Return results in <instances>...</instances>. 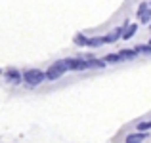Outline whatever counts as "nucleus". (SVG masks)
Wrapping results in <instances>:
<instances>
[{"label":"nucleus","instance_id":"nucleus-1","mask_svg":"<svg viewBox=\"0 0 151 143\" xmlns=\"http://www.w3.org/2000/svg\"><path fill=\"white\" fill-rule=\"evenodd\" d=\"M67 71H69V67H67L65 59H61V61H55L52 67H48V71L44 73V77H46L48 82H54V80H58V78H61Z\"/></svg>","mask_w":151,"mask_h":143},{"label":"nucleus","instance_id":"nucleus-2","mask_svg":"<svg viewBox=\"0 0 151 143\" xmlns=\"http://www.w3.org/2000/svg\"><path fill=\"white\" fill-rule=\"evenodd\" d=\"M44 80H46V77H44V73H42L40 69H27V71H23V82H27L29 88L42 84Z\"/></svg>","mask_w":151,"mask_h":143},{"label":"nucleus","instance_id":"nucleus-3","mask_svg":"<svg viewBox=\"0 0 151 143\" xmlns=\"http://www.w3.org/2000/svg\"><path fill=\"white\" fill-rule=\"evenodd\" d=\"M65 63H67V67H69V71H86V69H90L86 57H65Z\"/></svg>","mask_w":151,"mask_h":143},{"label":"nucleus","instance_id":"nucleus-4","mask_svg":"<svg viewBox=\"0 0 151 143\" xmlns=\"http://www.w3.org/2000/svg\"><path fill=\"white\" fill-rule=\"evenodd\" d=\"M4 78H6V82H10V84H21L23 73H19L15 67H8V69L4 71Z\"/></svg>","mask_w":151,"mask_h":143},{"label":"nucleus","instance_id":"nucleus-5","mask_svg":"<svg viewBox=\"0 0 151 143\" xmlns=\"http://www.w3.org/2000/svg\"><path fill=\"white\" fill-rule=\"evenodd\" d=\"M119 38H122V27H115L111 33L103 34V44H113V42H117Z\"/></svg>","mask_w":151,"mask_h":143},{"label":"nucleus","instance_id":"nucleus-6","mask_svg":"<svg viewBox=\"0 0 151 143\" xmlns=\"http://www.w3.org/2000/svg\"><path fill=\"white\" fill-rule=\"evenodd\" d=\"M136 31H138V25H136V23H134V25L122 27V38H124V40H130V38L136 34Z\"/></svg>","mask_w":151,"mask_h":143},{"label":"nucleus","instance_id":"nucleus-7","mask_svg":"<svg viewBox=\"0 0 151 143\" xmlns=\"http://www.w3.org/2000/svg\"><path fill=\"white\" fill-rule=\"evenodd\" d=\"M86 59H88L90 69H105V67H107L105 59H96V57H86Z\"/></svg>","mask_w":151,"mask_h":143},{"label":"nucleus","instance_id":"nucleus-8","mask_svg":"<svg viewBox=\"0 0 151 143\" xmlns=\"http://www.w3.org/2000/svg\"><path fill=\"white\" fill-rule=\"evenodd\" d=\"M138 55L136 50H121L119 51V57H121V61H128V59H134Z\"/></svg>","mask_w":151,"mask_h":143},{"label":"nucleus","instance_id":"nucleus-9","mask_svg":"<svg viewBox=\"0 0 151 143\" xmlns=\"http://www.w3.org/2000/svg\"><path fill=\"white\" fill-rule=\"evenodd\" d=\"M101 44H103V36H92V38H88V42H86L88 48H100Z\"/></svg>","mask_w":151,"mask_h":143},{"label":"nucleus","instance_id":"nucleus-10","mask_svg":"<svg viewBox=\"0 0 151 143\" xmlns=\"http://www.w3.org/2000/svg\"><path fill=\"white\" fill-rule=\"evenodd\" d=\"M145 137H147V134H140V132H138V134H130V136H126L124 139L128 143H132V141H144Z\"/></svg>","mask_w":151,"mask_h":143},{"label":"nucleus","instance_id":"nucleus-11","mask_svg":"<svg viewBox=\"0 0 151 143\" xmlns=\"http://www.w3.org/2000/svg\"><path fill=\"white\" fill-rule=\"evenodd\" d=\"M73 42H75L77 46H86V42H88V36H86V34H82V33H78V34H75Z\"/></svg>","mask_w":151,"mask_h":143},{"label":"nucleus","instance_id":"nucleus-12","mask_svg":"<svg viewBox=\"0 0 151 143\" xmlns=\"http://www.w3.org/2000/svg\"><path fill=\"white\" fill-rule=\"evenodd\" d=\"M136 51L138 54H144V55H149L151 54V44H138Z\"/></svg>","mask_w":151,"mask_h":143},{"label":"nucleus","instance_id":"nucleus-13","mask_svg":"<svg viewBox=\"0 0 151 143\" xmlns=\"http://www.w3.org/2000/svg\"><path fill=\"white\" fill-rule=\"evenodd\" d=\"M103 59H105V63H119V61H121V57H119V51H117V54H107Z\"/></svg>","mask_w":151,"mask_h":143},{"label":"nucleus","instance_id":"nucleus-14","mask_svg":"<svg viewBox=\"0 0 151 143\" xmlns=\"http://www.w3.org/2000/svg\"><path fill=\"white\" fill-rule=\"evenodd\" d=\"M138 132H145V130H151V120L149 122H140V124L136 126Z\"/></svg>","mask_w":151,"mask_h":143},{"label":"nucleus","instance_id":"nucleus-15","mask_svg":"<svg viewBox=\"0 0 151 143\" xmlns=\"http://www.w3.org/2000/svg\"><path fill=\"white\" fill-rule=\"evenodd\" d=\"M0 74H2V69H0Z\"/></svg>","mask_w":151,"mask_h":143},{"label":"nucleus","instance_id":"nucleus-16","mask_svg":"<svg viewBox=\"0 0 151 143\" xmlns=\"http://www.w3.org/2000/svg\"><path fill=\"white\" fill-rule=\"evenodd\" d=\"M149 44H151V38H149Z\"/></svg>","mask_w":151,"mask_h":143},{"label":"nucleus","instance_id":"nucleus-17","mask_svg":"<svg viewBox=\"0 0 151 143\" xmlns=\"http://www.w3.org/2000/svg\"><path fill=\"white\" fill-rule=\"evenodd\" d=\"M149 6H151V4H149Z\"/></svg>","mask_w":151,"mask_h":143}]
</instances>
